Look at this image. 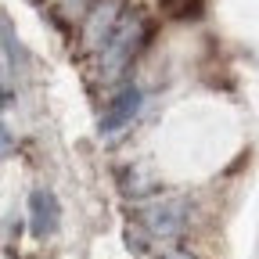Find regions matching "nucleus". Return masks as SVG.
I'll list each match as a JSON object with an SVG mask.
<instances>
[{"label":"nucleus","instance_id":"nucleus-2","mask_svg":"<svg viewBox=\"0 0 259 259\" xmlns=\"http://www.w3.org/2000/svg\"><path fill=\"white\" fill-rule=\"evenodd\" d=\"M162 8H166L173 18H198V0H162Z\"/></svg>","mask_w":259,"mask_h":259},{"label":"nucleus","instance_id":"nucleus-1","mask_svg":"<svg viewBox=\"0 0 259 259\" xmlns=\"http://www.w3.org/2000/svg\"><path fill=\"white\" fill-rule=\"evenodd\" d=\"M134 108H137V90H126V94L119 97V101L112 105V112L105 115V130H115L126 115H134Z\"/></svg>","mask_w":259,"mask_h":259}]
</instances>
